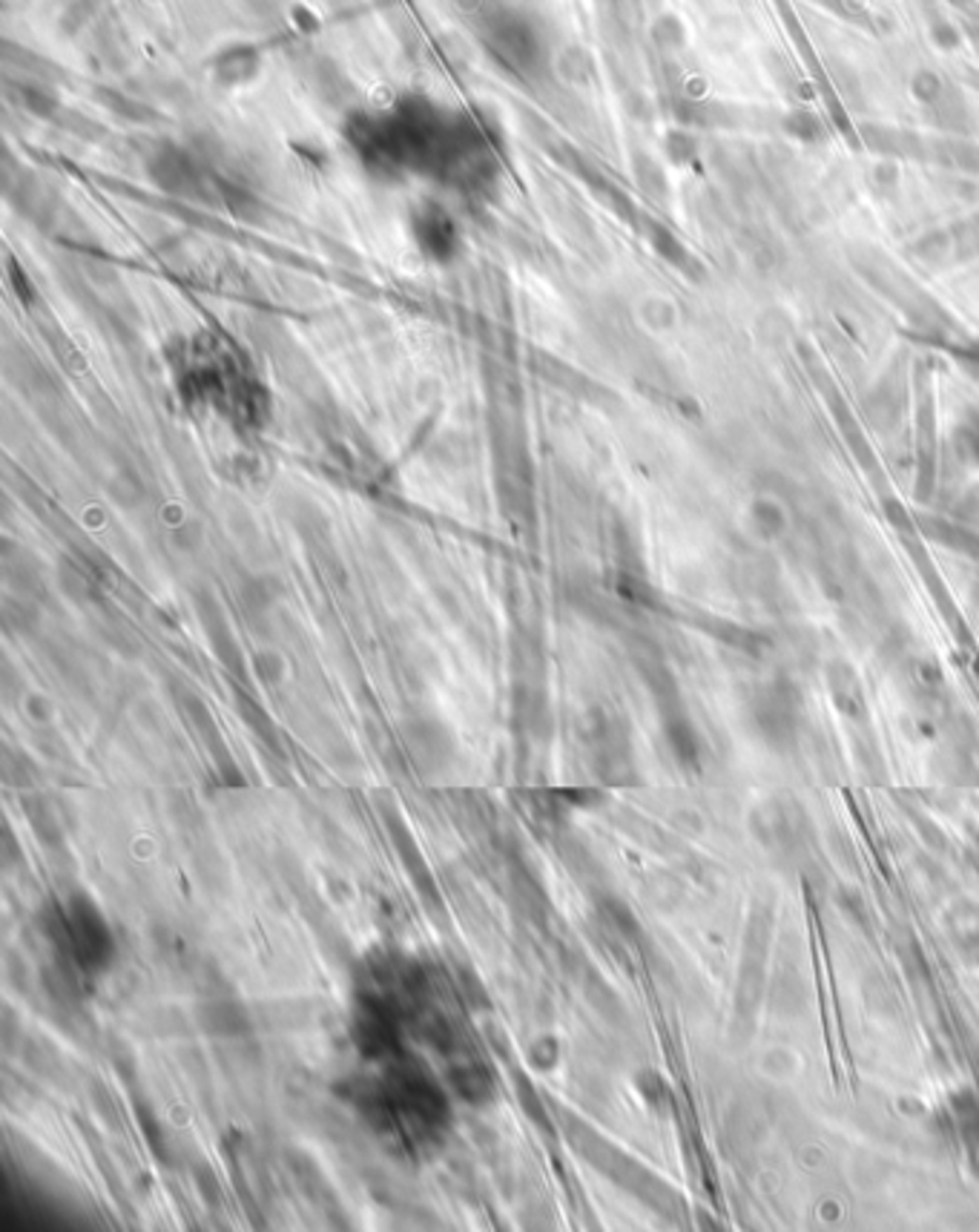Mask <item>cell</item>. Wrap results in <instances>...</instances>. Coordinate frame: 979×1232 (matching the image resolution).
I'll return each mask as SVG.
<instances>
[{"instance_id":"6da1fadb","label":"cell","mask_w":979,"mask_h":1232,"mask_svg":"<svg viewBox=\"0 0 979 1232\" xmlns=\"http://www.w3.org/2000/svg\"><path fill=\"white\" fill-rule=\"evenodd\" d=\"M67 937L72 939L75 954L86 965L110 956V934L103 928V922L98 920V913L93 908H86V905H78L75 911L67 916Z\"/></svg>"}]
</instances>
